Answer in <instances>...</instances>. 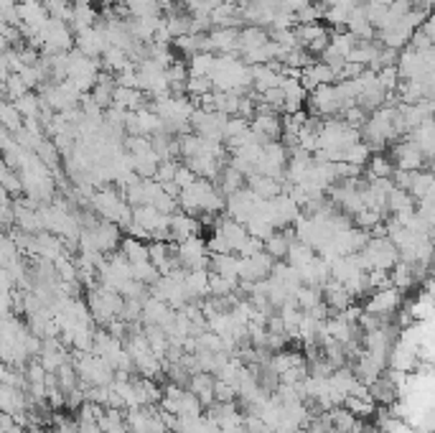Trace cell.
Returning a JSON list of instances; mask_svg holds the SVG:
<instances>
[{"label": "cell", "instance_id": "cell-1", "mask_svg": "<svg viewBox=\"0 0 435 433\" xmlns=\"http://www.w3.org/2000/svg\"><path fill=\"white\" fill-rule=\"evenodd\" d=\"M176 202H178V207H181V212L196 216V214H219V212L224 209L227 199L221 197L219 189H216L211 181L196 178L191 186L178 191Z\"/></svg>", "mask_w": 435, "mask_h": 433}, {"label": "cell", "instance_id": "cell-2", "mask_svg": "<svg viewBox=\"0 0 435 433\" xmlns=\"http://www.w3.org/2000/svg\"><path fill=\"white\" fill-rule=\"evenodd\" d=\"M89 207H92L105 222L117 224L120 232H125V229L130 227V222H133V207L125 202L120 189L102 186L100 191H95V194L89 197Z\"/></svg>", "mask_w": 435, "mask_h": 433}, {"label": "cell", "instance_id": "cell-3", "mask_svg": "<svg viewBox=\"0 0 435 433\" xmlns=\"http://www.w3.org/2000/svg\"><path fill=\"white\" fill-rule=\"evenodd\" d=\"M87 308H89V316L95 318L97 324L108 326L112 318L120 316V308H122V296L117 291L108 286H92L89 288V299H87Z\"/></svg>", "mask_w": 435, "mask_h": 433}, {"label": "cell", "instance_id": "cell-4", "mask_svg": "<svg viewBox=\"0 0 435 433\" xmlns=\"http://www.w3.org/2000/svg\"><path fill=\"white\" fill-rule=\"evenodd\" d=\"M41 57H51V54H66L74 49V31L69 23H62L57 18H49L41 28Z\"/></svg>", "mask_w": 435, "mask_h": 433}, {"label": "cell", "instance_id": "cell-5", "mask_svg": "<svg viewBox=\"0 0 435 433\" xmlns=\"http://www.w3.org/2000/svg\"><path fill=\"white\" fill-rule=\"evenodd\" d=\"M176 260L186 270H209V250L202 235L176 242Z\"/></svg>", "mask_w": 435, "mask_h": 433}, {"label": "cell", "instance_id": "cell-6", "mask_svg": "<svg viewBox=\"0 0 435 433\" xmlns=\"http://www.w3.org/2000/svg\"><path fill=\"white\" fill-rule=\"evenodd\" d=\"M272 260L270 255L262 250V253H255L250 258H240V265H237V280H247V283H257V280H265L270 275Z\"/></svg>", "mask_w": 435, "mask_h": 433}, {"label": "cell", "instance_id": "cell-7", "mask_svg": "<svg viewBox=\"0 0 435 433\" xmlns=\"http://www.w3.org/2000/svg\"><path fill=\"white\" fill-rule=\"evenodd\" d=\"M392 166L400 168V171H423V166H430L423 158V153L417 151V146L412 140H400V143H392Z\"/></svg>", "mask_w": 435, "mask_h": 433}, {"label": "cell", "instance_id": "cell-8", "mask_svg": "<svg viewBox=\"0 0 435 433\" xmlns=\"http://www.w3.org/2000/svg\"><path fill=\"white\" fill-rule=\"evenodd\" d=\"M400 301H402V291H398V288H382V291H374L372 299L366 301L364 308L361 311L366 313H374V316H390V313H395V308L400 306Z\"/></svg>", "mask_w": 435, "mask_h": 433}, {"label": "cell", "instance_id": "cell-9", "mask_svg": "<svg viewBox=\"0 0 435 433\" xmlns=\"http://www.w3.org/2000/svg\"><path fill=\"white\" fill-rule=\"evenodd\" d=\"M207 44L211 54H240V28H209Z\"/></svg>", "mask_w": 435, "mask_h": 433}, {"label": "cell", "instance_id": "cell-10", "mask_svg": "<svg viewBox=\"0 0 435 433\" xmlns=\"http://www.w3.org/2000/svg\"><path fill=\"white\" fill-rule=\"evenodd\" d=\"M250 130L260 143L267 140H280L283 138V117L278 112H267V115H255L250 120Z\"/></svg>", "mask_w": 435, "mask_h": 433}, {"label": "cell", "instance_id": "cell-11", "mask_svg": "<svg viewBox=\"0 0 435 433\" xmlns=\"http://www.w3.org/2000/svg\"><path fill=\"white\" fill-rule=\"evenodd\" d=\"M202 232V222L186 212H173L168 214V237L170 242H183L189 237H196Z\"/></svg>", "mask_w": 435, "mask_h": 433}, {"label": "cell", "instance_id": "cell-12", "mask_svg": "<svg viewBox=\"0 0 435 433\" xmlns=\"http://www.w3.org/2000/svg\"><path fill=\"white\" fill-rule=\"evenodd\" d=\"M255 194L250 189H245L242 186L240 191H234V194H229L227 197V207L229 209V219H234V222H240V224H245L250 216H253V209H255Z\"/></svg>", "mask_w": 435, "mask_h": 433}, {"label": "cell", "instance_id": "cell-13", "mask_svg": "<svg viewBox=\"0 0 435 433\" xmlns=\"http://www.w3.org/2000/svg\"><path fill=\"white\" fill-rule=\"evenodd\" d=\"M66 250H64V240L57 235H51V232H36L33 235V245H31V255L33 258H41V260H49L54 262L59 258V255H64Z\"/></svg>", "mask_w": 435, "mask_h": 433}, {"label": "cell", "instance_id": "cell-14", "mask_svg": "<svg viewBox=\"0 0 435 433\" xmlns=\"http://www.w3.org/2000/svg\"><path fill=\"white\" fill-rule=\"evenodd\" d=\"M28 398L21 388H11V385H0V413H8L16 418V423H23V413L28 408Z\"/></svg>", "mask_w": 435, "mask_h": 433}, {"label": "cell", "instance_id": "cell-15", "mask_svg": "<svg viewBox=\"0 0 435 433\" xmlns=\"http://www.w3.org/2000/svg\"><path fill=\"white\" fill-rule=\"evenodd\" d=\"M237 265H240V255L234 253H219L209 255V270L227 280H237Z\"/></svg>", "mask_w": 435, "mask_h": 433}, {"label": "cell", "instance_id": "cell-16", "mask_svg": "<svg viewBox=\"0 0 435 433\" xmlns=\"http://www.w3.org/2000/svg\"><path fill=\"white\" fill-rule=\"evenodd\" d=\"M130 156V163H133V171L138 173L140 178H153V173H156L158 163H161V158L156 156V151L151 148H145V151H138V153H127Z\"/></svg>", "mask_w": 435, "mask_h": 433}, {"label": "cell", "instance_id": "cell-17", "mask_svg": "<svg viewBox=\"0 0 435 433\" xmlns=\"http://www.w3.org/2000/svg\"><path fill=\"white\" fill-rule=\"evenodd\" d=\"M247 184H250V191H253L257 199H272V197H278V194H283V184L270 176L253 173V176H247Z\"/></svg>", "mask_w": 435, "mask_h": 433}, {"label": "cell", "instance_id": "cell-18", "mask_svg": "<svg viewBox=\"0 0 435 433\" xmlns=\"http://www.w3.org/2000/svg\"><path fill=\"white\" fill-rule=\"evenodd\" d=\"M407 194H410L415 202L425 197H433V173L425 168V171H410V181H407Z\"/></svg>", "mask_w": 435, "mask_h": 433}, {"label": "cell", "instance_id": "cell-19", "mask_svg": "<svg viewBox=\"0 0 435 433\" xmlns=\"http://www.w3.org/2000/svg\"><path fill=\"white\" fill-rule=\"evenodd\" d=\"M183 288L189 293V301H199L202 296H209V270H186Z\"/></svg>", "mask_w": 435, "mask_h": 433}, {"label": "cell", "instance_id": "cell-20", "mask_svg": "<svg viewBox=\"0 0 435 433\" xmlns=\"http://www.w3.org/2000/svg\"><path fill=\"white\" fill-rule=\"evenodd\" d=\"M112 105L127 110V112H133V110L145 105V92L130 89V87H112Z\"/></svg>", "mask_w": 435, "mask_h": 433}, {"label": "cell", "instance_id": "cell-21", "mask_svg": "<svg viewBox=\"0 0 435 433\" xmlns=\"http://www.w3.org/2000/svg\"><path fill=\"white\" fill-rule=\"evenodd\" d=\"M158 23H161V16H151V18H133V21H127V28H130V36H133L138 44H151Z\"/></svg>", "mask_w": 435, "mask_h": 433}, {"label": "cell", "instance_id": "cell-22", "mask_svg": "<svg viewBox=\"0 0 435 433\" xmlns=\"http://www.w3.org/2000/svg\"><path fill=\"white\" fill-rule=\"evenodd\" d=\"M265 44H267V28H260V25H242L240 28V54L260 49V46Z\"/></svg>", "mask_w": 435, "mask_h": 433}, {"label": "cell", "instance_id": "cell-23", "mask_svg": "<svg viewBox=\"0 0 435 433\" xmlns=\"http://www.w3.org/2000/svg\"><path fill=\"white\" fill-rule=\"evenodd\" d=\"M245 186V176L240 171H234L232 166H224L221 173L216 176V189H219L221 197H229L234 191H240Z\"/></svg>", "mask_w": 435, "mask_h": 433}, {"label": "cell", "instance_id": "cell-24", "mask_svg": "<svg viewBox=\"0 0 435 433\" xmlns=\"http://www.w3.org/2000/svg\"><path fill=\"white\" fill-rule=\"evenodd\" d=\"M240 97L237 92H219V89H211V110L219 115H237V105H240Z\"/></svg>", "mask_w": 435, "mask_h": 433}, {"label": "cell", "instance_id": "cell-25", "mask_svg": "<svg viewBox=\"0 0 435 433\" xmlns=\"http://www.w3.org/2000/svg\"><path fill=\"white\" fill-rule=\"evenodd\" d=\"M364 171H366V181H372V178H390L392 171H395V166L382 153H372L369 161L364 163Z\"/></svg>", "mask_w": 435, "mask_h": 433}, {"label": "cell", "instance_id": "cell-26", "mask_svg": "<svg viewBox=\"0 0 435 433\" xmlns=\"http://www.w3.org/2000/svg\"><path fill=\"white\" fill-rule=\"evenodd\" d=\"M216 54H209V51H199V54H191L186 59V67H189V76H209L214 69Z\"/></svg>", "mask_w": 435, "mask_h": 433}, {"label": "cell", "instance_id": "cell-27", "mask_svg": "<svg viewBox=\"0 0 435 433\" xmlns=\"http://www.w3.org/2000/svg\"><path fill=\"white\" fill-rule=\"evenodd\" d=\"M120 253L127 258V262L133 265V262H143L148 260V245L143 240H135V237H122L120 240Z\"/></svg>", "mask_w": 435, "mask_h": 433}, {"label": "cell", "instance_id": "cell-28", "mask_svg": "<svg viewBox=\"0 0 435 433\" xmlns=\"http://www.w3.org/2000/svg\"><path fill=\"white\" fill-rule=\"evenodd\" d=\"M0 127L6 133H18L21 127H23V117L18 115V110L13 108V102L8 100L0 102Z\"/></svg>", "mask_w": 435, "mask_h": 433}, {"label": "cell", "instance_id": "cell-29", "mask_svg": "<svg viewBox=\"0 0 435 433\" xmlns=\"http://www.w3.org/2000/svg\"><path fill=\"white\" fill-rule=\"evenodd\" d=\"M102 69L110 71V74H115V71H120L122 67H127L130 64V59H127V54L122 49H115V46H108V49L102 51Z\"/></svg>", "mask_w": 435, "mask_h": 433}, {"label": "cell", "instance_id": "cell-30", "mask_svg": "<svg viewBox=\"0 0 435 433\" xmlns=\"http://www.w3.org/2000/svg\"><path fill=\"white\" fill-rule=\"evenodd\" d=\"M315 258V253L313 250L308 248V245H303V242H298V240H293L290 242V248H288V255H285V260H288V265L290 267H303L306 262H311Z\"/></svg>", "mask_w": 435, "mask_h": 433}, {"label": "cell", "instance_id": "cell-31", "mask_svg": "<svg viewBox=\"0 0 435 433\" xmlns=\"http://www.w3.org/2000/svg\"><path fill=\"white\" fill-rule=\"evenodd\" d=\"M125 8L130 11V18L161 16V3H158V0H125Z\"/></svg>", "mask_w": 435, "mask_h": 433}, {"label": "cell", "instance_id": "cell-32", "mask_svg": "<svg viewBox=\"0 0 435 433\" xmlns=\"http://www.w3.org/2000/svg\"><path fill=\"white\" fill-rule=\"evenodd\" d=\"M33 153H36V158L41 161V163H44L49 171H59V156H62V153L57 151V146H54L49 138L41 140Z\"/></svg>", "mask_w": 435, "mask_h": 433}, {"label": "cell", "instance_id": "cell-33", "mask_svg": "<svg viewBox=\"0 0 435 433\" xmlns=\"http://www.w3.org/2000/svg\"><path fill=\"white\" fill-rule=\"evenodd\" d=\"M369 156H372V151L361 143V140H356V143H352L349 148H344L341 151V161L344 163H352V166H361L364 168V163L369 161Z\"/></svg>", "mask_w": 435, "mask_h": 433}, {"label": "cell", "instance_id": "cell-34", "mask_svg": "<svg viewBox=\"0 0 435 433\" xmlns=\"http://www.w3.org/2000/svg\"><path fill=\"white\" fill-rule=\"evenodd\" d=\"M130 273H133V280H138V283H143V286H153V283L161 278V273L153 267L151 260L133 262V265H130Z\"/></svg>", "mask_w": 435, "mask_h": 433}, {"label": "cell", "instance_id": "cell-35", "mask_svg": "<svg viewBox=\"0 0 435 433\" xmlns=\"http://www.w3.org/2000/svg\"><path fill=\"white\" fill-rule=\"evenodd\" d=\"M313 62H315V59L311 57L308 51L298 46V49H290L288 54L283 57V62H280V64H283L285 69H306V67H311Z\"/></svg>", "mask_w": 435, "mask_h": 433}, {"label": "cell", "instance_id": "cell-36", "mask_svg": "<svg viewBox=\"0 0 435 433\" xmlns=\"http://www.w3.org/2000/svg\"><path fill=\"white\" fill-rule=\"evenodd\" d=\"M13 108L18 110L21 117H38L41 115V100H38V95L28 92V95H23L21 100L13 102Z\"/></svg>", "mask_w": 435, "mask_h": 433}, {"label": "cell", "instance_id": "cell-37", "mask_svg": "<svg viewBox=\"0 0 435 433\" xmlns=\"http://www.w3.org/2000/svg\"><path fill=\"white\" fill-rule=\"evenodd\" d=\"M245 229L250 237H257V240H262V242L275 232V227H272L267 219H260V216H250V219L245 222Z\"/></svg>", "mask_w": 435, "mask_h": 433}, {"label": "cell", "instance_id": "cell-38", "mask_svg": "<svg viewBox=\"0 0 435 433\" xmlns=\"http://www.w3.org/2000/svg\"><path fill=\"white\" fill-rule=\"evenodd\" d=\"M3 92H6V100L8 102H16V100H21L23 95H28L31 89L25 87L23 79H21L18 74H8V79L3 82Z\"/></svg>", "mask_w": 435, "mask_h": 433}, {"label": "cell", "instance_id": "cell-39", "mask_svg": "<svg viewBox=\"0 0 435 433\" xmlns=\"http://www.w3.org/2000/svg\"><path fill=\"white\" fill-rule=\"evenodd\" d=\"M374 76H377L379 87L387 92V97L395 95V89H398V82H400V74H398V69H395V67H382V69H379Z\"/></svg>", "mask_w": 435, "mask_h": 433}, {"label": "cell", "instance_id": "cell-40", "mask_svg": "<svg viewBox=\"0 0 435 433\" xmlns=\"http://www.w3.org/2000/svg\"><path fill=\"white\" fill-rule=\"evenodd\" d=\"M207 92H211L209 76H189V79H186V97L196 100V97L207 95Z\"/></svg>", "mask_w": 435, "mask_h": 433}, {"label": "cell", "instance_id": "cell-41", "mask_svg": "<svg viewBox=\"0 0 435 433\" xmlns=\"http://www.w3.org/2000/svg\"><path fill=\"white\" fill-rule=\"evenodd\" d=\"M176 168H178V161L176 158H168V161H161L156 168V173H153V181H158V184H170L173 181V176H176Z\"/></svg>", "mask_w": 435, "mask_h": 433}, {"label": "cell", "instance_id": "cell-42", "mask_svg": "<svg viewBox=\"0 0 435 433\" xmlns=\"http://www.w3.org/2000/svg\"><path fill=\"white\" fill-rule=\"evenodd\" d=\"M352 219H354L352 224H356L359 229H366V232H369V229H372L374 224L382 222L385 216L379 214V212H374V209H361V212H356V214H354Z\"/></svg>", "mask_w": 435, "mask_h": 433}, {"label": "cell", "instance_id": "cell-43", "mask_svg": "<svg viewBox=\"0 0 435 433\" xmlns=\"http://www.w3.org/2000/svg\"><path fill=\"white\" fill-rule=\"evenodd\" d=\"M308 69L318 84H336V71L331 69V67H326L323 62H313Z\"/></svg>", "mask_w": 435, "mask_h": 433}, {"label": "cell", "instance_id": "cell-44", "mask_svg": "<svg viewBox=\"0 0 435 433\" xmlns=\"http://www.w3.org/2000/svg\"><path fill=\"white\" fill-rule=\"evenodd\" d=\"M151 207H156L161 214H173V212L178 209V202H176V197H170V194H166V191H161L156 199H153V204Z\"/></svg>", "mask_w": 435, "mask_h": 433}, {"label": "cell", "instance_id": "cell-45", "mask_svg": "<svg viewBox=\"0 0 435 433\" xmlns=\"http://www.w3.org/2000/svg\"><path fill=\"white\" fill-rule=\"evenodd\" d=\"M234 398H237V390L214 377V403H234Z\"/></svg>", "mask_w": 435, "mask_h": 433}, {"label": "cell", "instance_id": "cell-46", "mask_svg": "<svg viewBox=\"0 0 435 433\" xmlns=\"http://www.w3.org/2000/svg\"><path fill=\"white\" fill-rule=\"evenodd\" d=\"M267 38L275 41V44L285 46V49H298V38L293 33V28H288V31H267Z\"/></svg>", "mask_w": 435, "mask_h": 433}, {"label": "cell", "instance_id": "cell-47", "mask_svg": "<svg viewBox=\"0 0 435 433\" xmlns=\"http://www.w3.org/2000/svg\"><path fill=\"white\" fill-rule=\"evenodd\" d=\"M196 178H199V176H196V173L191 171V168H186V166H183V163H178L176 176H173V184H176V186H178V191H181V189H186V186L194 184Z\"/></svg>", "mask_w": 435, "mask_h": 433}, {"label": "cell", "instance_id": "cell-48", "mask_svg": "<svg viewBox=\"0 0 435 433\" xmlns=\"http://www.w3.org/2000/svg\"><path fill=\"white\" fill-rule=\"evenodd\" d=\"M255 253H262V240H257V237H250V235H247V240L240 245L237 255H240V258H250V255H255Z\"/></svg>", "mask_w": 435, "mask_h": 433}, {"label": "cell", "instance_id": "cell-49", "mask_svg": "<svg viewBox=\"0 0 435 433\" xmlns=\"http://www.w3.org/2000/svg\"><path fill=\"white\" fill-rule=\"evenodd\" d=\"M8 74H11V67H8V59H6V51L0 54V84L6 82Z\"/></svg>", "mask_w": 435, "mask_h": 433}, {"label": "cell", "instance_id": "cell-50", "mask_svg": "<svg viewBox=\"0 0 435 433\" xmlns=\"http://www.w3.org/2000/svg\"><path fill=\"white\" fill-rule=\"evenodd\" d=\"M158 3H161V11H163L166 6H170V3H176V0H158Z\"/></svg>", "mask_w": 435, "mask_h": 433}, {"label": "cell", "instance_id": "cell-51", "mask_svg": "<svg viewBox=\"0 0 435 433\" xmlns=\"http://www.w3.org/2000/svg\"><path fill=\"white\" fill-rule=\"evenodd\" d=\"M18 3H31V0H18Z\"/></svg>", "mask_w": 435, "mask_h": 433}]
</instances>
